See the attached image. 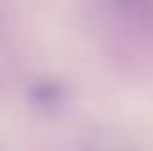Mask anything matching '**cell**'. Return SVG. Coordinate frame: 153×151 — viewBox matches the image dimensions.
Listing matches in <instances>:
<instances>
[{
    "instance_id": "1",
    "label": "cell",
    "mask_w": 153,
    "mask_h": 151,
    "mask_svg": "<svg viewBox=\"0 0 153 151\" xmlns=\"http://www.w3.org/2000/svg\"><path fill=\"white\" fill-rule=\"evenodd\" d=\"M84 20L98 47L118 65L153 62V0H87Z\"/></svg>"
}]
</instances>
